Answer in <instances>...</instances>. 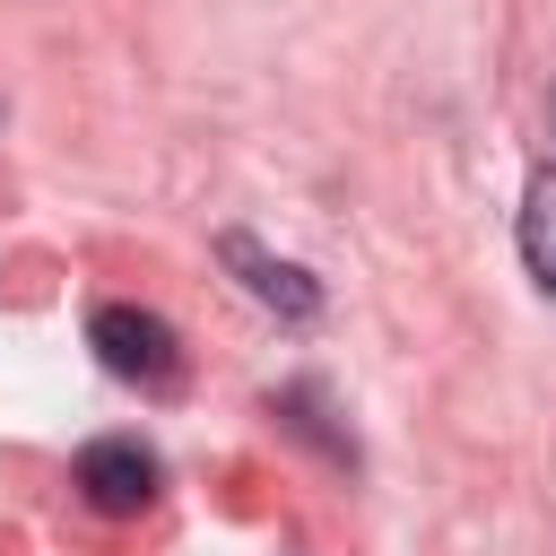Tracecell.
<instances>
[{"mask_svg": "<svg viewBox=\"0 0 556 556\" xmlns=\"http://www.w3.org/2000/svg\"><path fill=\"white\" fill-rule=\"evenodd\" d=\"M87 348L104 374L139 382V391H165L182 374V348H174V321L165 313H139V304H96L87 313Z\"/></svg>", "mask_w": 556, "mask_h": 556, "instance_id": "1", "label": "cell"}, {"mask_svg": "<svg viewBox=\"0 0 556 556\" xmlns=\"http://www.w3.org/2000/svg\"><path fill=\"white\" fill-rule=\"evenodd\" d=\"M78 495H87L96 513H139V504L156 495V452H148L139 434H96V443L78 452Z\"/></svg>", "mask_w": 556, "mask_h": 556, "instance_id": "2", "label": "cell"}, {"mask_svg": "<svg viewBox=\"0 0 556 556\" xmlns=\"http://www.w3.org/2000/svg\"><path fill=\"white\" fill-rule=\"evenodd\" d=\"M217 252H226V269L243 278V295H252V304H269V313H287V321H313V313H321V287H313L295 261L261 252L252 235H217Z\"/></svg>", "mask_w": 556, "mask_h": 556, "instance_id": "3", "label": "cell"}, {"mask_svg": "<svg viewBox=\"0 0 556 556\" xmlns=\"http://www.w3.org/2000/svg\"><path fill=\"white\" fill-rule=\"evenodd\" d=\"M521 261L539 287H556V165H539L521 191Z\"/></svg>", "mask_w": 556, "mask_h": 556, "instance_id": "4", "label": "cell"}, {"mask_svg": "<svg viewBox=\"0 0 556 556\" xmlns=\"http://www.w3.org/2000/svg\"><path fill=\"white\" fill-rule=\"evenodd\" d=\"M278 417H287L295 434H321V443H330V460H356V443L321 426V391H313V382H295V391H278Z\"/></svg>", "mask_w": 556, "mask_h": 556, "instance_id": "5", "label": "cell"}]
</instances>
